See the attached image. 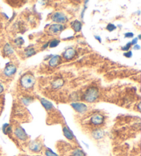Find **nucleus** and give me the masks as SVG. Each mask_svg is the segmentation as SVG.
<instances>
[{
  "mask_svg": "<svg viewBox=\"0 0 141 156\" xmlns=\"http://www.w3.org/2000/svg\"><path fill=\"white\" fill-rule=\"evenodd\" d=\"M15 43H16L17 45H22L23 43H24V39H22V37H20V38H17V39H15Z\"/></svg>",
  "mask_w": 141,
  "mask_h": 156,
  "instance_id": "nucleus-23",
  "label": "nucleus"
},
{
  "mask_svg": "<svg viewBox=\"0 0 141 156\" xmlns=\"http://www.w3.org/2000/svg\"><path fill=\"white\" fill-rule=\"evenodd\" d=\"M138 38H136V39H134V40H133L132 41H131V44H136L137 43V41H138Z\"/></svg>",
  "mask_w": 141,
  "mask_h": 156,
  "instance_id": "nucleus-29",
  "label": "nucleus"
},
{
  "mask_svg": "<svg viewBox=\"0 0 141 156\" xmlns=\"http://www.w3.org/2000/svg\"><path fill=\"white\" fill-rule=\"evenodd\" d=\"M15 135L17 138L20 139L21 140H27L28 138V135L26 133V131H24V129H22V127H17V128L15 129Z\"/></svg>",
  "mask_w": 141,
  "mask_h": 156,
  "instance_id": "nucleus-5",
  "label": "nucleus"
},
{
  "mask_svg": "<svg viewBox=\"0 0 141 156\" xmlns=\"http://www.w3.org/2000/svg\"><path fill=\"white\" fill-rule=\"evenodd\" d=\"M61 60V57L59 56V55H54L53 56L52 58H50L49 61V65L51 67H56L57 65H58L59 63Z\"/></svg>",
  "mask_w": 141,
  "mask_h": 156,
  "instance_id": "nucleus-10",
  "label": "nucleus"
},
{
  "mask_svg": "<svg viewBox=\"0 0 141 156\" xmlns=\"http://www.w3.org/2000/svg\"><path fill=\"white\" fill-rule=\"evenodd\" d=\"M104 116L100 114H95L91 118V123L94 125H100L103 123Z\"/></svg>",
  "mask_w": 141,
  "mask_h": 156,
  "instance_id": "nucleus-6",
  "label": "nucleus"
},
{
  "mask_svg": "<svg viewBox=\"0 0 141 156\" xmlns=\"http://www.w3.org/2000/svg\"><path fill=\"white\" fill-rule=\"evenodd\" d=\"M134 49V50H140V45H135Z\"/></svg>",
  "mask_w": 141,
  "mask_h": 156,
  "instance_id": "nucleus-31",
  "label": "nucleus"
},
{
  "mask_svg": "<svg viewBox=\"0 0 141 156\" xmlns=\"http://www.w3.org/2000/svg\"><path fill=\"white\" fill-rule=\"evenodd\" d=\"M72 156H86V155H85V153L82 151V150L77 149L76 150H74V151H73Z\"/></svg>",
  "mask_w": 141,
  "mask_h": 156,
  "instance_id": "nucleus-18",
  "label": "nucleus"
},
{
  "mask_svg": "<svg viewBox=\"0 0 141 156\" xmlns=\"http://www.w3.org/2000/svg\"><path fill=\"white\" fill-rule=\"evenodd\" d=\"M63 131H64V134L66 138H68V140H73L74 138L73 134H72V133L69 130V129H68V127H64Z\"/></svg>",
  "mask_w": 141,
  "mask_h": 156,
  "instance_id": "nucleus-16",
  "label": "nucleus"
},
{
  "mask_svg": "<svg viewBox=\"0 0 141 156\" xmlns=\"http://www.w3.org/2000/svg\"><path fill=\"white\" fill-rule=\"evenodd\" d=\"M17 72V68L15 67L14 65H8L6 67L4 70V75L7 77H11L15 72Z\"/></svg>",
  "mask_w": 141,
  "mask_h": 156,
  "instance_id": "nucleus-8",
  "label": "nucleus"
},
{
  "mask_svg": "<svg viewBox=\"0 0 141 156\" xmlns=\"http://www.w3.org/2000/svg\"><path fill=\"white\" fill-rule=\"evenodd\" d=\"M32 101V100L30 99V98H24L22 99V102L26 105H28V104H30V102Z\"/></svg>",
  "mask_w": 141,
  "mask_h": 156,
  "instance_id": "nucleus-25",
  "label": "nucleus"
},
{
  "mask_svg": "<svg viewBox=\"0 0 141 156\" xmlns=\"http://www.w3.org/2000/svg\"><path fill=\"white\" fill-rule=\"evenodd\" d=\"M21 85L23 87L26 89H29L30 87L33 86L35 84V77L31 75H25L22 77V79L20 80Z\"/></svg>",
  "mask_w": 141,
  "mask_h": 156,
  "instance_id": "nucleus-2",
  "label": "nucleus"
},
{
  "mask_svg": "<svg viewBox=\"0 0 141 156\" xmlns=\"http://www.w3.org/2000/svg\"><path fill=\"white\" fill-rule=\"evenodd\" d=\"M35 54V50L34 48H28L26 49V50L25 51V55L27 57H30L32 56Z\"/></svg>",
  "mask_w": 141,
  "mask_h": 156,
  "instance_id": "nucleus-19",
  "label": "nucleus"
},
{
  "mask_svg": "<svg viewBox=\"0 0 141 156\" xmlns=\"http://www.w3.org/2000/svg\"><path fill=\"white\" fill-rule=\"evenodd\" d=\"M30 149L34 152H39L41 149V144L38 142H32L30 144Z\"/></svg>",
  "mask_w": 141,
  "mask_h": 156,
  "instance_id": "nucleus-12",
  "label": "nucleus"
},
{
  "mask_svg": "<svg viewBox=\"0 0 141 156\" xmlns=\"http://www.w3.org/2000/svg\"><path fill=\"white\" fill-rule=\"evenodd\" d=\"M3 132L4 134H8L11 131V127L8 124H4L2 128Z\"/></svg>",
  "mask_w": 141,
  "mask_h": 156,
  "instance_id": "nucleus-20",
  "label": "nucleus"
},
{
  "mask_svg": "<svg viewBox=\"0 0 141 156\" xmlns=\"http://www.w3.org/2000/svg\"><path fill=\"white\" fill-rule=\"evenodd\" d=\"M131 43H127V44L125 45V46H124L123 47H122V50H128L129 49V47H131Z\"/></svg>",
  "mask_w": 141,
  "mask_h": 156,
  "instance_id": "nucleus-26",
  "label": "nucleus"
},
{
  "mask_svg": "<svg viewBox=\"0 0 141 156\" xmlns=\"http://www.w3.org/2000/svg\"><path fill=\"white\" fill-rule=\"evenodd\" d=\"M3 52H4L5 54L10 55L13 54L14 50H13V47L10 45V44H9V43H6V44L5 45L4 47H3Z\"/></svg>",
  "mask_w": 141,
  "mask_h": 156,
  "instance_id": "nucleus-17",
  "label": "nucleus"
},
{
  "mask_svg": "<svg viewBox=\"0 0 141 156\" xmlns=\"http://www.w3.org/2000/svg\"><path fill=\"white\" fill-rule=\"evenodd\" d=\"M98 97V89L95 87H91L88 88L83 95V98L85 101L93 102Z\"/></svg>",
  "mask_w": 141,
  "mask_h": 156,
  "instance_id": "nucleus-1",
  "label": "nucleus"
},
{
  "mask_svg": "<svg viewBox=\"0 0 141 156\" xmlns=\"http://www.w3.org/2000/svg\"><path fill=\"white\" fill-rule=\"evenodd\" d=\"M45 155L46 156H59L58 155H57L56 153H54V152L52 151L50 149H47L45 151Z\"/></svg>",
  "mask_w": 141,
  "mask_h": 156,
  "instance_id": "nucleus-24",
  "label": "nucleus"
},
{
  "mask_svg": "<svg viewBox=\"0 0 141 156\" xmlns=\"http://www.w3.org/2000/svg\"><path fill=\"white\" fill-rule=\"evenodd\" d=\"M64 84V81L61 79H57L52 83V87L54 89L61 88Z\"/></svg>",
  "mask_w": 141,
  "mask_h": 156,
  "instance_id": "nucleus-14",
  "label": "nucleus"
},
{
  "mask_svg": "<svg viewBox=\"0 0 141 156\" xmlns=\"http://www.w3.org/2000/svg\"><path fill=\"white\" fill-rule=\"evenodd\" d=\"M71 106L76 111L79 112L80 114L84 113L87 109V107L86 104L81 103V102H72Z\"/></svg>",
  "mask_w": 141,
  "mask_h": 156,
  "instance_id": "nucleus-4",
  "label": "nucleus"
},
{
  "mask_svg": "<svg viewBox=\"0 0 141 156\" xmlns=\"http://www.w3.org/2000/svg\"><path fill=\"white\" fill-rule=\"evenodd\" d=\"M72 27L73 28V30L76 32H79L81 31L82 28V24L81 22L79 21L76 20L72 24Z\"/></svg>",
  "mask_w": 141,
  "mask_h": 156,
  "instance_id": "nucleus-15",
  "label": "nucleus"
},
{
  "mask_svg": "<svg viewBox=\"0 0 141 156\" xmlns=\"http://www.w3.org/2000/svg\"><path fill=\"white\" fill-rule=\"evenodd\" d=\"M95 38H96L97 40H98L99 42H101V38L99 37L98 36H95Z\"/></svg>",
  "mask_w": 141,
  "mask_h": 156,
  "instance_id": "nucleus-32",
  "label": "nucleus"
},
{
  "mask_svg": "<svg viewBox=\"0 0 141 156\" xmlns=\"http://www.w3.org/2000/svg\"><path fill=\"white\" fill-rule=\"evenodd\" d=\"M63 30H64V26L61 24H52L49 28V31L52 34H57L59 32H61Z\"/></svg>",
  "mask_w": 141,
  "mask_h": 156,
  "instance_id": "nucleus-7",
  "label": "nucleus"
},
{
  "mask_svg": "<svg viewBox=\"0 0 141 156\" xmlns=\"http://www.w3.org/2000/svg\"><path fill=\"white\" fill-rule=\"evenodd\" d=\"M93 138L96 140H100L104 136V131L101 129H95L92 133Z\"/></svg>",
  "mask_w": 141,
  "mask_h": 156,
  "instance_id": "nucleus-11",
  "label": "nucleus"
},
{
  "mask_svg": "<svg viewBox=\"0 0 141 156\" xmlns=\"http://www.w3.org/2000/svg\"><path fill=\"white\" fill-rule=\"evenodd\" d=\"M52 20L53 22L57 23V24H64V23L67 22L68 18L66 16V15L64 13L60 12L54 13L52 15Z\"/></svg>",
  "mask_w": 141,
  "mask_h": 156,
  "instance_id": "nucleus-3",
  "label": "nucleus"
},
{
  "mask_svg": "<svg viewBox=\"0 0 141 156\" xmlns=\"http://www.w3.org/2000/svg\"><path fill=\"white\" fill-rule=\"evenodd\" d=\"M3 89H3V85L0 84V94H1V93H2L3 92Z\"/></svg>",
  "mask_w": 141,
  "mask_h": 156,
  "instance_id": "nucleus-30",
  "label": "nucleus"
},
{
  "mask_svg": "<svg viewBox=\"0 0 141 156\" xmlns=\"http://www.w3.org/2000/svg\"><path fill=\"white\" fill-rule=\"evenodd\" d=\"M60 41L59 40H57V39H54L52 40V41H51L50 43V47H57V45L59 44Z\"/></svg>",
  "mask_w": 141,
  "mask_h": 156,
  "instance_id": "nucleus-21",
  "label": "nucleus"
},
{
  "mask_svg": "<svg viewBox=\"0 0 141 156\" xmlns=\"http://www.w3.org/2000/svg\"><path fill=\"white\" fill-rule=\"evenodd\" d=\"M76 54V50L74 48H68L67 50L65 51L64 53V57L66 59L70 60L72 59V58H74V56Z\"/></svg>",
  "mask_w": 141,
  "mask_h": 156,
  "instance_id": "nucleus-9",
  "label": "nucleus"
},
{
  "mask_svg": "<svg viewBox=\"0 0 141 156\" xmlns=\"http://www.w3.org/2000/svg\"><path fill=\"white\" fill-rule=\"evenodd\" d=\"M124 56L127 57V58H130V57L132 56V52H131V51H129V52L124 53Z\"/></svg>",
  "mask_w": 141,
  "mask_h": 156,
  "instance_id": "nucleus-27",
  "label": "nucleus"
},
{
  "mask_svg": "<svg viewBox=\"0 0 141 156\" xmlns=\"http://www.w3.org/2000/svg\"><path fill=\"white\" fill-rule=\"evenodd\" d=\"M125 37H127V38L133 37H134V34H133L132 32H127V33L125 34Z\"/></svg>",
  "mask_w": 141,
  "mask_h": 156,
  "instance_id": "nucleus-28",
  "label": "nucleus"
},
{
  "mask_svg": "<svg viewBox=\"0 0 141 156\" xmlns=\"http://www.w3.org/2000/svg\"><path fill=\"white\" fill-rule=\"evenodd\" d=\"M116 28H117V27H116L115 25H114V24H109L107 26L106 29L108 31L112 32V31H113L114 30H115Z\"/></svg>",
  "mask_w": 141,
  "mask_h": 156,
  "instance_id": "nucleus-22",
  "label": "nucleus"
},
{
  "mask_svg": "<svg viewBox=\"0 0 141 156\" xmlns=\"http://www.w3.org/2000/svg\"><path fill=\"white\" fill-rule=\"evenodd\" d=\"M41 103L46 110H51L54 107L53 104L47 100L45 99V98H41Z\"/></svg>",
  "mask_w": 141,
  "mask_h": 156,
  "instance_id": "nucleus-13",
  "label": "nucleus"
},
{
  "mask_svg": "<svg viewBox=\"0 0 141 156\" xmlns=\"http://www.w3.org/2000/svg\"><path fill=\"white\" fill-rule=\"evenodd\" d=\"M48 46V43H47V44H45L44 46H43V48H46V47Z\"/></svg>",
  "mask_w": 141,
  "mask_h": 156,
  "instance_id": "nucleus-33",
  "label": "nucleus"
}]
</instances>
